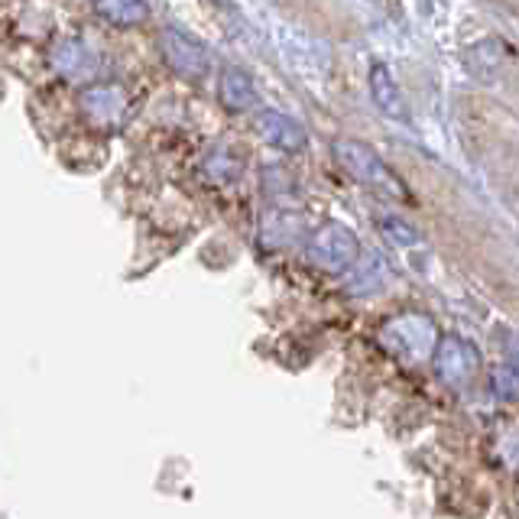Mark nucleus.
<instances>
[{
  "instance_id": "3",
  "label": "nucleus",
  "mask_w": 519,
  "mask_h": 519,
  "mask_svg": "<svg viewBox=\"0 0 519 519\" xmlns=\"http://www.w3.org/2000/svg\"><path fill=\"white\" fill-rule=\"evenodd\" d=\"M435 367L438 377L451 387H464L468 380H474L477 367H481V354H477L468 341L461 338H442L435 344Z\"/></svg>"
},
{
  "instance_id": "11",
  "label": "nucleus",
  "mask_w": 519,
  "mask_h": 519,
  "mask_svg": "<svg viewBox=\"0 0 519 519\" xmlns=\"http://www.w3.org/2000/svg\"><path fill=\"white\" fill-rule=\"evenodd\" d=\"M490 383H494L497 396H503V399H519V370L516 367H510V364L497 367L494 374H490Z\"/></svg>"
},
{
  "instance_id": "4",
  "label": "nucleus",
  "mask_w": 519,
  "mask_h": 519,
  "mask_svg": "<svg viewBox=\"0 0 519 519\" xmlns=\"http://www.w3.org/2000/svg\"><path fill=\"white\" fill-rule=\"evenodd\" d=\"M312 257L322 266H328V270H341V266H348L357 257L354 234L348 228H341V224H325L312 241Z\"/></svg>"
},
{
  "instance_id": "8",
  "label": "nucleus",
  "mask_w": 519,
  "mask_h": 519,
  "mask_svg": "<svg viewBox=\"0 0 519 519\" xmlns=\"http://www.w3.org/2000/svg\"><path fill=\"white\" fill-rule=\"evenodd\" d=\"M260 133L273 146H279V150H289V153H296V150H302V146H305V130L292 121V117L276 114V111L260 114Z\"/></svg>"
},
{
  "instance_id": "5",
  "label": "nucleus",
  "mask_w": 519,
  "mask_h": 519,
  "mask_svg": "<svg viewBox=\"0 0 519 519\" xmlns=\"http://www.w3.org/2000/svg\"><path fill=\"white\" fill-rule=\"evenodd\" d=\"M390 335H393L396 351H409V357H425L435 344V325L429 322V318L409 315V318H403V322L390 325Z\"/></svg>"
},
{
  "instance_id": "9",
  "label": "nucleus",
  "mask_w": 519,
  "mask_h": 519,
  "mask_svg": "<svg viewBox=\"0 0 519 519\" xmlns=\"http://www.w3.org/2000/svg\"><path fill=\"white\" fill-rule=\"evenodd\" d=\"M221 98H224V104H228L231 111H247V108H254V104L260 101L254 82H250L241 69H224Z\"/></svg>"
},
{
  "instance_id": "7",
  "label": "nucleus",
  "mask_w": 519,
  "mask_h": 519,
  "mask_svg": "<svg viewBox=\"0 0 519 519\" xmlns=\"http://www.w3.org/2000/svg\"><path fill=\"white\" fill-rule=\"evenodd\" d=\"M95 13L111 26H121V30H130V26H143L150 20V4L146 0H91Z\"/></svg>"
},
{
  "instance_id": "12",
  "label": "nucleus",
  "mask_w": 519,
  "mask_h": 519,
  "mask_svg": "<svg viewBox=\"0 0 519 519\" xmlns=\"http://www.w3.org/2000/svg\"><path fill=\"white\" fill-rule=\"evenodd\" d=\"M507 354H510V361L519 370V331H510V335H507Z\"/></svg>"
},
{
  "instance_id": "6",
  "label": "nucleus",
  "mask_w": 519,
  "mask_h": 519,
  "mask_svg": "<svg viewBox=\"0 0 519 519\" xmlns=\"http://www.w3.org/2000/svg\"><path fill=\"white\" fill-rule=\"evenodd\" d=\"M370 95H374V104L387 114L396 117V121H406V101H403V91L393 82V75L387 65H374L370 69Z\"/></svg>"
},
{
  "instance_id": "1",
  "label": "nucleus",
  "mask_w": 519,
  "mask_h": 519,
  "mask_svg": "<svg viewBox=\"0 0 519 519\" xmlns=\"http://www.w3.org/2000/svg\"><path fill=\"white\" fill-rule=\"evenodd\" d=\"M335 156L338 163L351 172V176L367 185V189H377L383 195H393V198H406L403 182H399L393 172L387 169V163L370 150L367 143H357V140H338L335 143Z\"/></svg>"
},
{
  "instance_id": "2",
  "label": "nucleus",
  "mask_w": 519,
  "mask_h": 519,
  "mask_svg": "<svg viewBox=\"0 0 519 519\" xmlns=\"http://www.w3.org/2000/svg\"><path fill=\"white\" fill-rule=\"evenodd\" d=\"M159 52H163L166 65L176 75L198 82V78L208 75V49L205 43H198L192 33H185L182 26H166L159 33Z\"/></svg>"
},
{
  "instance_id": "10",
  "label": "nucleus",
  "mask_w": 519,
  "mask_h": 519,
  "mask_svg": "<svg viewBox=\"0 0 519 519\" xmlns=\"http://www.w3.org/2000/svg\"><path fill=\"white\" fill-rule=\"evenodd\" d=\"M56 69L65 75V78H78L95 69V52H88L82 43H72V39H65V43L56 49Z\"/></svg>"
}]
</instances>
